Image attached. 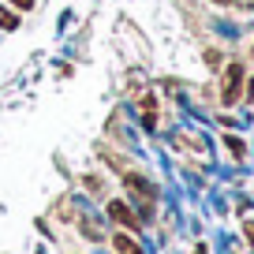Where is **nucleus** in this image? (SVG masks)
<instances>
[{"label": "nucleus", "instance_id": "obj_7", "mask_svg": "<svg viewBox=\"0 0 254 254\" xmlns=\"http://www.w3.org/2000/svg\"><path fill=\"white\" fill-rule=\"evenodd\" d=\"M82 232H86L90 239H101V228H97V224H90L86 217H82Z\"/></svg>", "mask_w": 254, "mask_h": 254}, {"label": "nucleus", "instance_id": "obj_11", "mask_svg": "<svg viewBox=\"0 0 254 254\" xmlns=\"http://www.w3.org/2000/svg\"><path fill=\"white\" fill-rule=\"evenodd\" d=\"M194 254H206V247H198V251H194Z\"/></svg>", "mask_w": 254, "mask_h": 254}, {"label": "nucleus", "instance_id": "obj_6", "mask_svg": "<svg viewBox=\"0 0 254 254\" xmlns=\"http://www.w3.org/2000/svg\"><path fill=\"white\" fill-rule=\"evenodd\" d=\"M224 146H228V150L236 153V157H243V142H239L236 135H224Z\"/></svg>", "mask_w": 254, "mask_h": 254}, {"label": "nucleus", "instance_id": "obj_3", "mask_svg": "<svg viewBox=\"0 0 254 254\" xmlns=\"http://www.w3.org/2000/svg\"><path fill=\"white\" fill-rule=\"evenodd\" d=\"M239 86H243V67L239 64H228V71H224V101H236L239 97Z\"/></svg>", "mask_w": 254, "mask_h": 254}, {"label": "nucleus", "instance_id": "obj_12", "mask_svg": "<svg viewBox=\"0 0 254 254\" xmlns=\"http://www.w3.org/2000/svg\"><path fill=\"white\" fill-rule=\"evenodd\" d=\"M217 4H232V0H217Z\"/></svg>", "mask_w": 254, "mask_h": 254}, {"label": "nucleus", "instance_id": "obj_5", "mask_svg": "<svg viewBox=\"0 0 254 254\" xmlns=\"http://www.w3.org/2000/svg\"><path fill=\"white\" fill-rule=\"evenodd\" d=\"M112 243H116V251H120V254H138V247L131 243V239H127V236H116V239H112Z\"/></svg>", "mask_w": 254, "mask_h": 254}, {"label": "nucleus", "instance_id": "obj_4", "mask_svg": "<svg viewBox=\"0 0 254 254\" xmlns=\"http://www.w3.org/2000/svg\"><path fill=\"white\" fill-rule=\"evenodd\" d=\"M15 26H19V15L8 11V8H0V30H15Z\"/></svg>", "mask_w": 254, "mask_h": 254}, {"label": "nucleus", "instance_id": "obj_2", "mask_svg": "<svg viewBox=\"0 0 254 254\" xmlns=\"http://www.w3.org/2000/svg\"><path fill=\"white\" fill-rule=\"evenodd\" d=\"M109 217L112 221H120L124 224V228H131V232H138V213H131V206H127V202H109Z\"/></svg>", "mask_w": 254, "mask_h": 254}, {"label": "nucleus", "instance_id": "obj_10", "mask_svg": "<svg viewBox=\"0 0 254 254\" xmlns=\"http://www.w3.org/2000/svg\"><path fill=\"white\" fill-rule=\"evenodd\" d=\"M247 94H251V101H254V82H251V90H247Z\"/></svg>", "mask_w": 254, "mask_h": 254}, {"label": "nucleus", "instance_id": "obj_9", "mask_svg": "<svg viewBox=\"0 0 254 254\" xmlns=\"http://www.w3.org/2000/svg\"><path fill=\"white\" fill-rule=\"evenodd\" d=\"M11 4H15V8H23V11H30V8H34V0H11Z\"/></svg>", "mask_w": 254, "mask_h": 254}, {"label": "nucleus", "instance_id": "obj_8", "mask_svg": "<svg viewBox=\"0 0 254 254\" xmlns=\"http://www.w3.org/2000/svg\"><path fill=\"white\" fill-rule=\"evenodd\" d=\"M243 232H247V239L254 243V221H243Z\"/></svg>", "mask_w": 254, "mask_h": 254}, {"label": "nucleus", "instance_id": "obj_1", "mask_svg": "<svg viewBox=\"0 0 254 254\" xmlns=\"http://www.w3.org/2000/svg\"><path fill=\"white\" fill-rule=\"evenodd\" d=\"M124 183L131 187V198H142V217H146V213L153 209V187L142 180V176H135V172H127V176H124Z\"/></svg>", "mask_w": 254, "mask_h": 254}]
</instances>
